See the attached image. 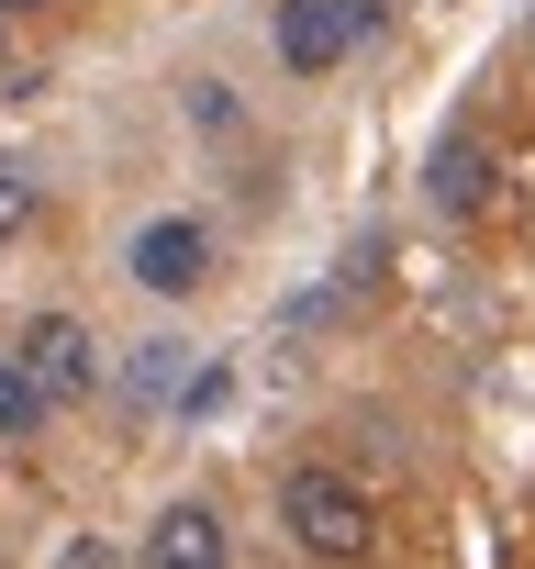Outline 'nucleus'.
Wrapping results in <instances>:
<instances>
[{
    "label": "nucleus",
    "instance_id": "nucleus-1",
    "mask_svg": "<svg viewBox=\"0 0 535 569\" xmlns=\"http://www.w3.org/2000/svg\"><path fill=\"white\" fill-rule=\"evenodd\" d=\"M280 525H291V547H302V558H324V569H357V558L380 547L369 491H357L346 469H324V458H302V469L280 480Z\"/></svg>",
    "mask_w": 535,
    "mask_h": 569
},
{
    "label": "nucleus",
    "instance_id": "nucleus-2",
    "mask_svg": "<svg viewBox=\"0 0 535 569\" xmlns=\"http://www.w3.org/2000/svg\"><path fill=\"white\" fill-rule=\"evenodd\" d=\"M12 358H23V380L46 391V413H79V402H101V336H90L79 313H34V325L12 336Z\"/></svg>",
    "mask_w": 535,
    "mask_h": 569
},
{
    "label": "nucleus",
    "instance_id": "nucleus-3",
    "mask_svg": "<svg viewBox=\"0 0 535 569\" xmlns=\"http://www.w3.org/2000/svg\"><path fill=\"white\" fill-rule=\"evenodd\" d=\"M123 268H134V291H145V302H190V291H212V223L157 212V223H134Z\"/></svg>",
    "mask_w": 535,
    "mask_h": 569
},
{
    "label": "nucleus",
    "instance_id": "nucleus-4",
    "mask_svg": "<svg viewBox=\"0 0 535 569\" xmlns=\"http://www.w3.org/2000/svg\"><path fill=\"white\" fill-rule=\"evenodd\" d=\"M134 569H234V536H223V513H212V502H168V513L145 525Z\"/></svg>",
    "mask_w": 535,
    "mask_h": 569
},
{
    "label": "nucleus",
    "instance_id": "nucleus-5",
    "mask_svg": "<svg viewBox=\"0 0 535 569\" xmlns=\"http://www.w3.org/2000/svg\"><path fill=\"white\" fill-rule=\"evenodd\" d=\"M268 46H280V68H291V79H335L357 34L335 23V0H280V12H268Z\"/></svg>",
    "mask_w": 535,
    "mask_h": 569
},
{
    "label": "nucleus",
    "instance_id": "nucleus-6",
    "mask_svg": "<svg viewBox=\"0 0 535 569\" xmlns=\"http://www.w3.org/2000/svg\"><path fill=\"white\" fill-rule=\"evenodd\" d=\"M123 402H134V413H190V347H179V336H145V347L123 358Z\"/></svg>",
    "mask_w": 535,
    "mask_h": 569
},
{
    "label": "nucleus",
    "instance_id": "nucleus-7",
    "mask_svg": "<svg viewBox=\"0 0 535 569\" xmlns=\"http://www.w3.org/2000/svg\"><path fill=\"white\" fill-rule=\"evenodd\" d=\"M424 190H435L446 212H491V190H502V179H491V146H480V134H446V146L424 157Z\"/></svg>",
    "mask_w": 535,
    "mask_h": 569
},
{
    "label": "nucleus",
    "instance_id": "nucleus-8",
    "mask_svg": "<svg viewBox=\"0 0 535 569\" xmlns=\"http://www.w3.org/2000/svg\"><path fill=\"white\" fill-rule=\"evenodd\" d=\"M46 425H57V413H46V391L23 380V358H12V347H0V447H34Z\"/></svg>",
    "mask_w": 535,
    "mask_h": 569
},
{
    "label": "nucleus",
    "instance_id": "nucleus-9",
    "mask_svg": "<svg viewBox=\"0 0 535 569\" xmlns=\"http://www.w3.org/2000/svg\"><path fill=\"white\" fill-rule=\"evenodd\" d=\"M34 201H46V190H34V168H23L12 146H0V246H12V234L34 223Z\"/></svg>",
    "mask_w": 535,
    "mask_h": 569
},
{
    "label": "nucleus",
    "instance_id": "nucleus-10",
    "mask_svg": "<svg viewBox=\"0 0 535 569\" xmlns=\"http://www.w3.org/2000/svg\"><path fill=\"white\" fill-rule=\"evenodd\" d=\"M391 12H402V0H335V23H346V34H391Z\"/></svg>",
    "mask_w": 535,
    "mask_h": 569
},
{
    "label": "nucleus",
    "instance_id": "nucleus-11",
    "mask_svg": "<svg viewBox=\"0 0 535 569\" xmlns=\"http://www.w3.org/2000/svg\"><path fill=\"white\" fill-rule=\"evenodd\" d=\"M190 123H201V134H234V101H223V90L201 79V90H190Z\"/></svg>",
    "mask_w": 535,
    "mask_h": 569
},
{
    "label": "nucleus",
    "instance_id": "nucleus-12",
    "mask_svg": "<svg viewBox=\"0 0 535 569\" xmlns=\"http://www.w3.org/2000/svg\"><path fill=\"white\" fill-rule=\"evenodd\" d=\"M0 12H57V0H0Z\"/></svg>",
    "mask_w": 535,
    "mask_h": 569
},
{
    "label": "nucleus",
    "instance_id": "nucleus-13",
    "mask_svg": "<svg viewBox=\"0 0 535 569\" xmlns=\"http://www.w3.org/2000/svg\"><path fill=\"white\" fill-rule=\"evenodd\" d=\"M0 46H12V12H0Z\"/></svg>",
    "mask_w": 535,
    "mask_h": 569
}]
</instances>
